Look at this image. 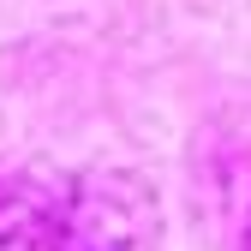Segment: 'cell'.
I'll return each instance as SVG.
<instances>
[{
    "label": "cell",
    "mask_w": 251,
    "mask_h": 251,
    "mask_svg": "<svg viewBox=\"0 0 251 251\" xmlns=\"http://www.w3.org/2000/svg\"><path fill=\"white\" fill-rule=\"evenodd\" d=\"M66 233H72V251H144L155 233L150 185L114 168L90 174L66 203Z\"/></svg>",
    "instance_id": "obj_1"
},
{
    "label": "cell",
    "mask_w": 251,
    "mask_h": 251,
    "mask_svg": "<svg viewBox=\"0 0 251 251\" xmlns=\"http://www.w3.org/2000/svg\"><path fill=\"white\" fill-rule=\"evenodd\" d=\"M0 251H72L66 209L30 179H0Z\"/></svg>",
    "instance_id": "obj_2"
},
{
    "label": "cell",
    "mask_w": 251,
    "mask_h": 251,
    "mask_svg": "<svg viewBox=\"0 0 251 251\" xmlns=\"http://www.w3.org/2000/svg\"><path fill=\"white\" fill-rule=\"evenodd\" d=\"M245 251H251V222H245Z\"/></svg>",
    "instance_id": "obj_3"
}]
</instances>
